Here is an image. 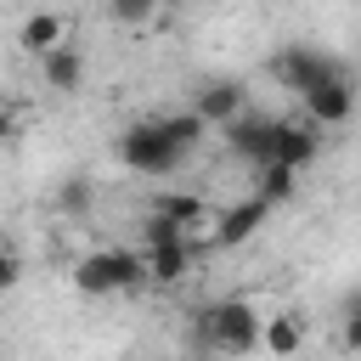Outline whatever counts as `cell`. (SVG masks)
Wrapping results in <instances>:
<instances>
[{
	"label": "cell",
	"instance_id": "cell-1",
	"mask_svg": "<svg viewBox=\"0 0 361 361\" xmlns=\"http://www.w3.org/2000/svg\"><path fill=\"white\" fill-rule=\"evenodd\" d=\"M259 310L248 299H214L209 310H197V344L214 355H248L259 350Z\"/></svg>",
	"mask_w": 361,
	"mask_h": 361
},
{
	"label": "cell",
	"instance_id": "cell-2",
	"mask_svg": "<svg viewBox=\"0 0 361 361\" xmlns=\"http://www.w3.org/2000/svg\"><path fill=\"white\" fill-rule=\"evenodd\" d=\"M118 158H124L135 175H169V169H180L186 152L169 141L164 118H152V124H130V130L118 135Z\"/></svg>",
	"mask_w": 361,
	"mask_h": 361
},
{
	"label": "cell",
	"instance_id": "cell-3",
	"mask_svg": "<svg viewBox=\"0 0 361 361\" xmlns=\"http://www.w3.org/2000/svg\"><path fill=\"white\" fill-rule=\"evenodd\" d=\"M299 102H305V118H310V124H344V118L355 113V85H350V73L338 68V73L305 85Z\"/></svg>",
	"mask_w": 361,
	"mask_h": 361
},
{
	"label": "cell",
	"instance_id": "cell-4",
	"mask_svg": "<svg viewBox=\"0 0 361 361\" xmlns=\"http://www.w3.org/2000/svg\"><path fill=\"white\" fill-rule=\"evenodd\" d=\"M265 214H271V203L254 192V197H243V203H231V209H220V214L209 220V243H214V248H237V243H248V237L265 226Z\"/></svg>",
	"mask_w": 361,
	"mask_h": 361
},
{
	"label": "cell",
	"instance_id": "cell-5",
	"mask_svg": "<svg viewBox=\"0 0 361 361\" xmlns=\"http://www.w3.org/2000/svg\"><path fill=\"white\" fill-rule=\"evenodd\" d=\"M316 130H322V124H310V118H276V130H271V152H265V158L293 164V169L316 164V152H322V135H316Z\"/></svg>",
	"mask_w": 361,
	"mask_h": 361
},
{
	"label": "cell",
	"instance_id": "cell-6",
	"mask_svg": "<svg viewBox=\"0 0 361 361\" xmlns=\"http://www.w3.org/2000/svg\"><path fill=\"white\" fill-rule=\"evenodd\" d=\"M271 73H276L288 90H305V85H316V79L338 73V62H333V56H322L316 45H288V51H276V56H271Z\"/></svg>",
	"mask_w": 361,
	"mask_h": 361
},
{
	"label": "cell",
	"instance_id": "cell-7",
	"mask_svg": "<svg viewBox=\"0 0 361 361\" xmlns=\"http://www.w3.org/2000/svg\"><path fill=\"white\" fill-rule=\"evenodd\" d=\"M147 282L158 288H180L192 276V237H164V243H147Z\"/></svg>",
	"mask_w": 361,
	"mask_h": 361
},
{
	"label": "cell",
	"instance_id": "cell-8",
	"mask_svg": "<svg viewBox=\"0 0 361 361\" xmlns=\"http://www.w3.org/2000/svg\"><path fill=\"white\" fill-rule=\"evenodd\" d=\"M68 39V23L51 11V6H34L28 17H23V28H17V45L28 51V56H45L51 45H62Z\"/></svg>",
	"mask_w": 361,
	"mask_h": 361
},
{
	"label": "cell",
	"instance_id": "cell-9",
	"mask_svg": "<svg viewBox=\"0 0 361 361\" xmlns=\"http://www.w3.org/2000/svg\"><path fill=\"white\" fill-rule=\"evenodd\" d=\"M39 73H45V90H56V96H73L79 90V79H85V56L62 39V45H51L45 56H39Z\"/></svg>",
	"mask_w": 361,
	"mask_h": 361
},
{
	"label": "cell",
	"instance_id": "cell-10",
	"mask_svg": "<svg viewBox=\"0 0 361 361\" xmlns=\"http://www.w3.org/2000/svg\"><path fill=\"white\" fill-rule=\"evenodd\" d=\"M152 214H164V220L180 226L186 237H203V231H209V203H203L197 192H164V197L152 203Z\"/></svg>",
	"mask_w": 361,
	"mask_h": 361
},
{
	"label": "cell",
	"instance_id": "cell-11",
	"mask_svg": "<svg viewBox=\"0 0 361 361\" xmlns=\"http://www.w3.org/2000/svg\"><path fill=\"white\" fill-rule=\"evenodd\" d=\"M226 130V141H231V152H243V158H254V164H265V152H271V130H276V118H226L220 124Z\"/></svg>",
	"mask_w": 361,
	"mask_h": 361
},
{
	"label": "cell",
	"instance_id": "cell-12",
	"mask_svg": "<svg viewBox=\"0 0 361 361\" xmlns=\"http://www.w3.org/2000/svg\"><path fill=\"white\" fill-rule=\"evenodd\" d=\"M73 288H79V293H90V299H102V293H118V276H113V248H96V254H85V259L73 265Z\"/></svg>",
	"mask_w": 361,
	"mask_h": 361
},
{
	"label": "cell",
	"instance_id": "cell-13",
	"mask_svg": "<svg viewBox=\"0 0 361 361\" xmlns=\"http://www.w3.org/2000/svg\"><path fill=\"white\" fill-rule=\"evenodd\" d=\"M259 350H271V355H299V350H305V322H299V316H265V322H259Z\"/></svg>",
	"mask_w": 361,
	"mask_h": 361
},
{
	"label": "cell",
	"instance_id": "cell-14",
	"mask_svg": "<svg viewBox=\"0 0 361 361\" xmlns=\"http://www.w3.org/2000/svg\"><path fill=\"white\" fill-rule=\"evenodd\" d=\"M197 113H203L209 124H226V118H237V113H243V85H231V79H220V85H203V96H197Z\"/></svg>",
	"mask_w": 361,
	"mask_h": 361
},
{
	"label": "cell",
	"instance_id": "cell-15",
	"mask_svg": "<svg viewBox=\"0 0 361 361\" xmlns=\"http://www.w3.org/2000/svg\"><path fill=\"white\" fill-rule=\"evenodd\" d=\"M293 192H299V169L265 158V164H259V197H265V203H282V197H293Z\"/></svg>",
	"mask_w": 361,
	"mask_h": 361
},
{
	"label": "cell",
	"instance_id": "cell-16",
	"mask_svg": "<svg viewBox=\"0 0 361 361\" xmlns=\"http://www.w3.org/2000/svg\"><path fill=\"white\" fill-rule=\"evenodd\" d=\"M164 130H169V141H175L180 152H192V147L209 135V118L192 107V113H169V118H164Z\"/></svg>",
	"mask_w": 361,
	"mask_h": 361
},
{
	"label": "cell",
	"instance_id": "cell-17",
	"mask_svg": "<svg viewBox=\"0 0 361 361\" xmlns=\"http://www.w3.org/2000/svg\"><path fill=\"white\" fill-rule=\"evenodd\" d=\"M158 6H164V0H107L113 23H124V28H147V23L158 17Z\"/></svg>",
	"mask_w": 361,
	"mask_h": 361
},
{
	"label": "cell",
	"instance_id": "cell-18",
	"mask_svg": "<svg viewBox=\"0 0 361 361\" xmlns=\"http://www.w3.org/2000/svg\"><path fill=\"white\" fill-rule=\"evenodd\" d=\"M56 203H62V209H68V214H85V209H90V203H96V186H90V180H79V175H73V180H62V186H56Z\"/></svg>",
	"mask_w": 361,
	"mask_h": 361
},
{
	"label": "cell",
	"instance_id": "cell-19",
	"mask_svg": "<svg viewBox=\"0 0 361 361\" xmlns=\"http://www.w3.org/2000/svg\"><path fill=\"white\" fill-rule=\"evenodd\" d=\"M344 350H361V293L344 299Z\"/></svg>",
	"mask_w": 361,
	"mask_h": 361
},
{
	"label": "cell",
	"instance_id": "cell-20",
	"mask_svg": "<svg viewBox=\"0 0 361 361\" xmlns=\"http://www.w3.org/2000/svg\"><path fill=\"white\" fill-rule=\"evenodd\" d=\"M17 282H23V259H17L11 248H0V293H11Z\"/></svg>",
	"mask_w": 361,
	"mask_h": 361
},
{
	"label": "cell",
	"instance_id": "cell-21",
	"mask_svg": "<svg viewBox=\"0 0 361 361\" xmlns=\"http://www.w3.org/2000/svg\"><path fill=\"white\" fill-rule=\"evenodd\" d=\"M6 141H17V113L0 102V147H6Z\"/></svg>",
	"mask_w": 361,
	"mask_h": 361
},
{
	"label": "cell",
	"instance_id": "cell-22",
	"mask_svg": "<svg viewBox=\"0 0 361 361\" xmlns=\"http://www.w3.org/2000/svg\"><path fill=\"white\" fill-rule=\"evenodd\" d=\"M28 6H45V0H28Z\"/></svg>",
	"mask_w": 361,
	"mask_h": 361
}]
</instances>
